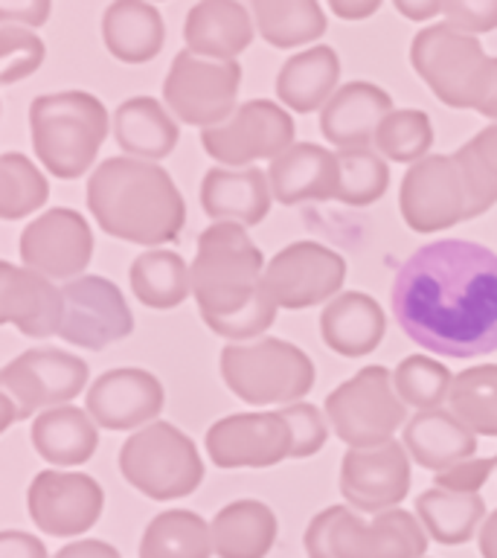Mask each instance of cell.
<instances>
[{"instance_id":"1","label":"cell","mask_w":497,"mask_h":558,"mask_svg":"<svg viewBox=\"0 0 497 558\" xmlns=\"http://www.w3.org/2000/svg\"><path fill=\"white\" fill-rule=\"evenodd\" d=\"M401 331L422 349L477 357L497 349V253L465 239L419 247L390 288Z\"/></svg>"},{"instance_id":"2","label":"cell","mask_w":497,"mask_h":558,"mask_svg":"<svg viewBox=\"0 0 497 558\" xmlns=\"http://www.w3.org/2000/svg\"><path fill=\"white\" fill-rule=\"evenodd\" d=\"M87 207L105 233L134 244L178 239L186 207L172 174L137 157H108L87 181Z\"/></svg>"},{"instance_id":"3","label":"cell","mask_w":497,"mask_h":558,"mask_svg":"<svg viewBox=\"0 0 497 558\" xmlns=\"http://www.w3.org/2000/svg\"><path fill=\"white\" fill-rule=\"evenodd\" d=\"M35 155L56 178H78L94 166L108 134V111L94 94L59 90L29 105Z\"/></svg>"},{"instance_id":"4","label":"cell","mask_w":497,"mask_h":558,"mask_svg":"<svg viewBox=\"0 0 497 558\" xmlns=\"http://www.w3.org/2000/svg\"><path fill=\"white\" fill-rule=\"evenodd\" d=\"M262 251L242 225L207 227L192 262V294L201 317H230L251 303L262 288Z\"/></svg>"},{"instance_id":"5","label":"cell","mask_w":497,"mask_h":558,"mask_svg":"<svg viewBox=\"0 0 497 558\" xmlns=\"http://www.w3.org/2000/svg\"><path fill=\"white\" fill-rule=\"evenodd\" d=\"M425 549V526L401 509L364 521L347 506H329L305 530L308 558H422Z\"/></svg>"},{"instance_id":"6","label":"cell","mask_w":497,"mask_h":558,"mask_svg":"<svg viewBox=\"0 0 497 558\" xmlns=\"http://www.w3.org/2000/svg\"><path fill=\"white\" fill-rule=\"evenodd\" d=\"M225 384L247 404H296L314 384V364L303 349L279 338L227 343L221 349Z\"/></svg>"},{"instance_id":"7","label":"cell","mask_w":497,"mask_h":558,"mask_svg":"<svg viewBox=\"0 0 497 558\" xmlns=\"http://www.w3.org/2000/svg\"><path fill=\"white\" fill-rule=\"evenodd\" d=\"M410 61L431 90L451 108L477 111L492 82V59L474 35L448 24L427 26L413 38Z\"/></svg>"},{"instance_id":"8","label":"cell","mask_w":497,"mask_h":558,"mask_svg":"<svg viewBox=\"0 0 497 558\" xmlns=\"http://www.w3.org/2000/svg\"><path fill=\"white\" fill-rule=\"evenodd\" d=\"M122 477L151 500L192 495L204 480V465L186 434L169 422H151L120 451Z\"/></svg>"},{"instance_id":"9","label":"cell","mask_w":497,"mask_h":558,"mask_svg":"<svg viewBox=\"0 0 497 558\" xmlns=\"http://www.w3.org/2000/svg\"><path fill=\"white\" fill-rule=\"evenodd\" d=\"M326 418L349 448H375L390 442L396 427L408 418V410L392 387L390 369L364 366L338 390H331L326 399Z\"/></svg>"},{"instance_id":"10","label":"cell","mask_w":497,"mask_h":558,"mask_svg":"<svg viewBox=\"0 0 497 558\" xmlns=\"http://www.w3.org/2000/svg\"><path fill=\"white\" fill-rule=\"evenodd\" d=\"M242 85L239 61L201 59L183 50L174 56L172 70L166 76L163 99L169 111L186 125L216 129L233 117L235 96Z\"/></svg>"},{"instance_id":"11","label":"cell","mask_w":497,"mask_h":558,"mask_svg":"<svg viewBox=\"0 0 497 558\" xmlns=\"http://www.w3.org/2000/svg\"><path fill=\"white\" fill-rule=\"evenodd\" d=\"M294 120L270 99H251L227 122L216 129L201 131V146L218 163H227L230 169L270 157L277 160L286 148L294 143Z\"/></svg>"},{"instance_id":"12","label":"cell","mask_w":497,"mask_h":558,"mask_svg":"<svg viewBox=\"0 0 497 558\" xmlns=\"http://www.w3.org/2000/svg\"><path fill=\"white\" fill-rule=\"evenodd\" d=\"M401 216L419 233H436L469 218V192L453 155H431L401 181Z\"/></svg>"},{"instance_id":"13","label":"cell","mask_w":497,"mask_h":558,"mask_svg":"<svg viewBox=\"0 0 497 558\" xmlns=\"http://www.w3.org/2000/svg\"><path fill=\"white\" fill-rule=\"evenodd\" d=\"M64 317L59 335L73 347L105 349L108 343L129 338L134 317L125 296L111 279L78 277L61 286Z\"/></svg>"},{"instance_id":"14","label":"cell","mask_w":497,"mask_h":558,"mask_svg":"<svg viewBox=\"0 0 497 558\" xmlns=\"http://www.w3.org/2000/svg\"><path fill=\"white\" fill-rule=\"evenodd\" d=\"M347 277L343 256L317 242H294L265 268L262 286L279 308H308L338 294Z\"/></svg>"},{"instance_id":"15","label":"cell","mask_w":497,"mask_h":558,"mask_svg":"<svg viewBox=\"0 0 497 558\" xmlns=\"http://www.w3.org/2000/svg\"><path fill=\"white\" fill-rule=\"evenodd\" d=\"M87 364L64 349H26L0 373V387L15 399L21 416L38 408H61L85 390Z\"/></svg>"},{"instance_id":"16","label":"cell","mask_w":497,"mask_h":558,"mask_svg":"<svg viewBox=\"0 0 497 558\" xmlns=\"http://www.w3.org/2000/svg\"><path fill=\"white\" fill-rule=\"evenodd\" d=\"M21 256L35 274L73 282L94 256V233L76 209H47L21 233Z\"/></svg>"},{"instance_id":"17","label":"cell","mask_w":497,"mask_h":558,"mask_svg":"<svg viewBox=\"0 0 497 558\" xmlns=\"http://www.w3.org/2000/svg\"><path fill=\"white\" fill-rule=\"evenodd\" d=\"M410 488V462L399 442L349 448L340 462V495L357 512L399 509Z\"/></svg>"},{"instance_id":"18","label":"cell","mask_w":497,"mask_h":558,"mask_svg":"<svg viewBox=\"0 0 497 558\" xmlns=\"http://www.w3.org/2000/svg\"><path fill=\"white\" fill-rule=\"evenodd\" d=\"M29 514L35 526L56 538L82 535L102 514V488L78 471H41L29 486Z\"/></svg>"},{"instance_id":"19","label":"cell","mask_w":497,"mask_h":558,"mask_svg":"<svg viewBox=\"0 0 497 558\" xmlns=\"http://www.w3.org/2000/svg\"><path fill=\"white\" fill-rule=\"evenodd\" d=\"M291 442L282 413H235L207 430L209 460L218 469H268L291 457Z\"/></svg>"},{"instance_id":"20","label":"cell","mask_w":497,"mask_h":558,"mask_svg":"<svg viewBox=\"0 0 497 558\" xmlns=\"http://www.w3.org/2000/svg\"><path fill=\"white\" fill-rule=\"evenodd\" d=\"M163 384L146 369H108L87 390V413L108 430H131L160 416Z\"/></svg>"},{"instance_id":"21","label":"cell","mask_w":497,"mask_h":558,"mask_svg":"<svg viewBox=\"0 0 497 558\" xmlns=\"http://www.w3.org/2000/svg\"><path fill=\"white\" fill-rule=\"evenodd\" d=\"M0 317L29 338H50L59 335L64 317L61 288L29 268L0 265Z\"/></svg>"},{"instance_id":"22","label":"cell","mask_w":497,"mask_h":558,"mask_svg":"<svg viewBox=\"0 0 497 558\" xmlns=\"http://www.w3.org/2000/svg\"><path fill=\"white\" fill-rule=\"evenodd\" d=\"M392 113V99L373 82H349L338 87L320 113L323 137L335 143L340 151L347 148H369L381 122Z\"/></svg>"},{"instance_id":"23","label":"cell","mask_w":497,"mask_h":558,"mask_svg":"<svg viewBox=\"0 0 497 558\" xmlns=\"http://www.w3.org/2000/svg\"><path fill=\"white\" fill-rule=\"evenodd\" d=\"M268 174L247 166V169H227L216 166L201 181V204L209 218L230 221V225H259L270 209Z\"/></svg>"},{"instance_id":"24","label":"cell","mask_w":497,"mask_h":558,"mask_svg":"<svg viewBox=\"0 0 497 558\" xmlns=\"http://www.w3.org/2000/svg\"><path fill=\"white\" fill-rule=\"evenodd\" d=\"M270 192L279 204L326 201L338 195V155L314 143H294L270 163Z\"/></svg>"},{"instance_id":"25","label":"cell","mask_w":497,"mask_h":558,"mask_svg":"<svg viewBox=\"0 0 497 558\" xmlns=\"http://www.w3.org/2000/svg\"><path fill=\"white\" fill-rule=\"evenodd\" d=\"M183 38L201 59L235 61L253 41L251 15L239 0H201L186 15Z\"/></svg>"},{"instance_id":"26","label":"cell","mask_w":497,"mask_h":558,"mask_svg":"<svg viewBox=\"0 0 497 558\" xmlns=\"http://www.w3.org/2000/svg\"><path fill=\"white\" fill-rule=\"evenodd\" d=\"M404 448L431 471H445L477 451V434L465 427L451 410H419L404 425Z\"/></svg>"},{"instance_id":"27","label":"cell","mask_w":497,"mask_h":558,"mask_svg":"<svg viewBox=\"0 0 497 558\" xmlns=\"http://www.w3.org/2000/svg\"><path fill=\"white\" fill-rule=\"evenodd\" d=\"M384 312L373 296L361 291L335 296L320 314V338L343 357H361L373 352L384 338Z\"/></svg>"},{"instance_id":"28","label":"cell","mask_w":497,"mask_h":558,"mask_svg":"<svg viewBox=\"0 0 497 558\" xmlns=\"http://www.w3.org/2000/svg\"><path fill=\"white\" fill-rule=\"evenodd\" d=\"M102 38L113 59L125 64H143L155 59L163 47V17L157 7L143 0H117L105 9Z\"/></svg>"},{"instance_id":"29","label":"cell","mask_w":497,"mask_h":558,"mask_svg":"<svg viewBox=\"0 0 497 558\" xmlns=\"http://www.w3.org/2000/svg\"><path fill=\"white\" fill-rule=\"evenodd\" d=\"M33 445L50 465H82L94 457L99 434L90 413L61 404L38 413L33 422Z\"/></svg>"},{"instance_id":"30","label":"cell","mask_w":497,"mask_h":558,"mask_svg":"<svg viewBox=\"0 0 497 558\" xmlns=\"http://www.w3.org/2000/svg\"><path fill=\"white\" fill-rule=\"evenodd\" d=\"M340 78V61L338 52L331 47H312V50L296 52L294 59L282 64L277 76V94L279 99L294 108V111H317L326 108L331 96L338 94L335 85Z\"/></svg>"},{"instance_id":"31","label":"cell","mask_w":497,"mask_h":558,"mask_svg":"<svg viewBox=\"0 0 497 558\" xmlns=\"http://www.w3.org/2000/svg\"><path fill=\"white\" fill-rule=\"evenodd\" d=\"M113 137L137 160H160L178 143V122L151 96H134L113 113Z\"/></svg>"},{"instance_id":"32","label":"cell","mask_w":497,"mask_h":558,"mask_svg":"<svg viewBox=\"0 0 497 558\" xmlns=\"http://www.w3.org/2000/svg\"><path fill=\"white\" fill-rule=\"evenodd\" d=\"M277 541V514L259 500H235L213 521L218 558H265Z\"/></svg>"},{"instance_id":"33","label":"cell","mask_w":497,"mask_h":558,"mask_svg":"<svg viewBox=\"0 0 497 558\" xmlns=\"http://www.w3.org/2000/svg\"><path fill=\"white\" fill-rule=\"evenodd\" d=\"M416 514L425 532L439 544H465L474 538L486 504L480 495H460V492H448V488H427L425 495H419Z\"/></svg>"},{"instance_id":"34","label":"cell","mask_w":497,"mask_h":558,"mask_svg":"<svg viewBox=\"0 0 497 558\" xmlns=\"http://www.w3.org/2000/svg\"><path fill=\"white\" fill-rule=\"evenodd\" d=\"M213 526L186 509L160 512L140 541V558H209Z\"/></svg>"},{"instance_id":"35","label":"cell","mask_w":497,"mask_h":558,"mask_svg":"<svg viewBox=\"0 0 497 558\" xmlns=\"http://www.w3.org/2000/svg\"><path fill=\"white\" fill-rule=\"evenodd\" d=\"M131 291L148 308H174L192 291V268L174 251L140 253L131 262Z\"/></svg>"},{"instance_id":"36","label":"cell","mask_w":497,"mask_h":558,"mask_svg":"<svg viewBox=\"0 0 497 558\" xmlns=\"http://www.w3.org/2000/svg\"><path fill=\"white\" fill-rule=\"evenodd\" d=\"M262 38L274 47H300L326 33V15L317 0H253Z\"/></svg>"},{"instance_id":"37","label":"cell","mask_w":497,"mask_h":558,"mask_svg":"<svg viewBox=\"0 0 497 558\" xmlns=\"http://www.w3.org/2000/svg\"><path fill=\"white\" fill-rule=\"evenodd\" d=\"M448 408L474 434L497 436V364L471 366L457 375Z\"/></svg>"},{"instance_id":"38","label":"cell","mask_w":497,"mask_h":558,"mask_svg":"<svg viewBox=\"0 0 497 558\" xmlns=\"http://www.w3.org/2000/svg\"><path fill=\"white\" fill-rule=\"evenodd\" d=\"M453 160L469 192V218L483 216L497 204V125H488L457 148Z\"/></svg>"},{"instance_id":"39","label":"cell","mask_w":497,"mask_h":558,"mask_svg":"<svg viewBox=\"0 0 497 558\" xmlns=\"http://www.w3.org/2000/svg\"><path fill=\"white\" fill-rule=\"evenodd\" d=\"M50 198V183L29 157L7 151L0 157V216L24 218L41 209Z\"/></svg>"},{"instance_id":"40","label":"cell","mask_w":497,"mask_h":558,"mask_svg":"<svg viewBox=\"0 0 497 558\" xmlns=\"http://www.w3.org/2000/svg\"><path fill=\"white\" fill-rule=\"evenodd\" d=\"M451 369L427 355L404 357L392 373V387L399 399L416 410H439V404L451 396Z\"/></svg>"},{"instance_id":"41","label":"cell","mask_w":497,"mask_h":558,"mask_svg":"<svg viewBox=\"0 0 497 558\" xmlns=\"http://www.w3.org/2000/svg\"><path fill=\"white\" fill-rule=\"evenodd\" d=\"M340 181L338 195L335 198L352 207H366L387 192L390 183V169L381 157L369 151V148H347L338 151Z\"/></svg>"},{"instance_id":"42","label":"cell","mask_w":497,"mask_h":558,"mask_svg":"<svg viewBox=\"0 0 497 558\" xmlns=\"http://www.w3.org/2000/svg\"><path fill=\"white\" fill-rule=\"evenodd\" d=\"M375 146L384 157H390L396 163H419L425 160L427 148L434 146V129L425 111H392L381 122V129L375 134Z\"/></svg>"},{"instance_id":"43","label":"cell","mask_w":497,"mask_h":558,"mask_svg":"<svg viewBox=\"0 0 497 558\" xmlns=\"http://www.w3.org/2000/svg\"><path fill=\"white\" fill-rule=\"evenodd\" d=\"M44 41L35 33L15 24H0V82L12 85L17 78L41 68Z\"/></svg>"},{"instance_id":"44","label":"cell","mask_w":497,"mask_h":558,"mask_svg":"<svg viewBox=\"0 0 497 558\" xmlns=\"http://www.w3.org/2000/svg\"><path fill=\"white\" fill-rule=\"evenodd\" d=\"M277 308L279 305L274 303V296H270L268 291H265V286H262L259 294L253 296L244 308H239V312L230 314V317H204V323H207L216 335H221V338H256V335H262V331L274 323Z\"/></svg>"},{"instance_id":"45","label":"cell","mask_w":497,"mask_h":558,"mask_svg":"<svg viewBox=\"0 0 497 558\" xmlns=\"http://www.w3.org/2000/svg\"><path fill=\"white\" fill-rule=\"evenodd\" d=\"M282 418L291 427V457H312L326 445V418L314 404L303 401V404H288L286 410H279Z\"/></svg>"},{"instance_id":"46","label":"cell","mask_w":497,"mask_h":558,"mask_svg":"<svg viewBox=\"0 0 497 558\" xmlns=\"http://www.w3.org/2000/svg\"><path fill=\"white\" fill-rule=\"evenodd\" d=\"M443 15L457 33L497 29V0H443Z\"/></svg>"},{"instance_id":"47","label":"cell","mask_w":497,"mask_h":558,"mask_svg":"<svg viewBox=\"0 0 497 558\" xmlns=\"http://www.w3.org/2000/svg\"><path fill=\"white\" fill-rule=\"evenodd\" d=\"M497 465V457L488 460H462L451 469L436 474V488H448V492H460V495H477V488L492 477Z\"/></svg>"},{"instance_id":"48","label":"cell","mask_w":497,"mask_h":558,"mask_svg":"<svg viewBox=\"0 0 497 558\" xmlns=\"http://www.w3.org/2000/svg\"><path fill=\"white\" fill-rule=\"evenodd\" d=\"M50 17V0H0L3 24L41 26Z\"/></svg>"},{"instance_id":"49","label":"cell","mask_w":497,"mask_h":558,"mask_svg":"<svg viewBox=\"0 0 497 558\" xmlns=\"http://www.w3.org/2000/svg\"><path fill=\"white\" fill-rule=\"evenodd\" d=\"M0 558H47V547L26 532H3L0 535Z\"/></svg>"},{"instance_id":"50","label":"cell","mask_w":497,"mask_h":558,"mask_svg":"<svg viewBox=\"0 0 497 558\" xmlns=\"http://www.w3.org/2000/svg\"><path fill=\"white\" fill-rule=\"evenodd\" d=\"M120 553L105 541H73L70 547L59 549L56 558H117Z\"/></svg>"},{"instance_id":"51","label":"cell","mask_w":497,"mask_h":558,"mask_svg":"<svg viewBox=\"0 0 497 558\" xmlns=\"http://www.w3.org/2000/svg\"><path fill=\"white\" fill-rule=\"evenodd\" d=\"M329 9L335 15L347 17V21H364L381 9V0H331Z\"/></svg>"},{"instance_id":"52","label":"cell","mask_w":497,"mask_h":558,"mask_svg":"<svg viewBox=\"0 0 497 558\" xmlns=\"http://www.w3.org/2000/svg\"><path fill=\"white\" fill-rule=\"evenodd\" d=\"M396 9L410 21H427L443 12V0H396Z\"/></svg>"},{"instance_id":"53","label":"cell","mask_w":497,"mask_h":558,"mask_svg":"<svg viewBox=\"0 0 497 558\" xmlns=\"http://www.w3.org/2000/svg\"><path fill=\"white\" fill-rule=\"evenodd\" d=\"M480 553L483 558H497V509L486 518L480 530Z\"/></svg>"},{"instance_id":"54","label":"cell","mask_w":497,"mask_h":558,"mask_svg":"<svg viewBox=\"0 0 497 558\" xmlns=\"http://www.w3.org/2000/svg\"><path fill=\"white\" fill-rule=\"evenodd\" d=\"M477 111L488 117V120H497V59H492V82H488V90Z\"/></svg>"},{"instance_id":"55","label":"cell","mask_w":497,"mask_h":558,"mask_svg":"<svg viewBox=\"0 0 497 558\" xmlns=\"http://www.w3.org/2000/svg\"><path fill=\"white\" fill-rule=\"evenodd\" d=\"M0 410H3V416H0V427H3V430H7V427L12 425L15 418H24L21 416V408L15 404V399H12V396H7V392L0 396Z\"/></svg>"},{"instance_id":"56","label":"cell","mask_w":497,"mask_h":558,"mask_svg":"<svg viewBox=\"0 0 497 558\" xmlns=\"http://www.w3.org/2000/svg\"><path fill=\"white\" fill-rule=\"evenodd\" d=\"M117 558H120V556H117Z\"/></svg>"}]
</instances>
